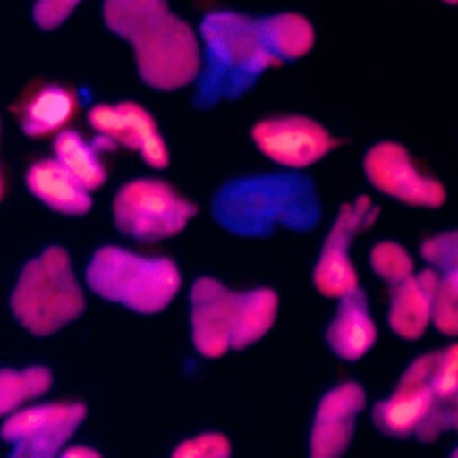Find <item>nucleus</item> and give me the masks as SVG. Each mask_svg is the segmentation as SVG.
<instances>
[{
  "label": "nucleus",
  "mask_w": 458,
  "mask_h": 458,
  "mask_svg": "<svg viewBox=\"0 0 458 458\" xmlns=\"http://www.w3.org/2000/svg\"><path fill=\"white\" fill-rule=\"evenodd\" d=\"M420 256L438 272L444 283L458 290V229L424 240Z\"/></svg>",
  "instance_id": "nucleus-24"
},
{
  "label": "nucleus",
  "mask_w": 458,
  "mask_h": 458,
  "mask_svg": "<svg viewBox=\"0 0 458 458\" xmlns=\"http://www.w3.org/2000/svg\"><path fill=\"white\" fill-rule=\"evenodd\" d=\"M277 304L276 292L267 286L236 292L231 340L234 351L256 344L272 329L277 317Z\"/></svg>",
  "instance_id": "nucleus-19"
},
{
  "label": "nucleus",
  "mask_w": 458,
  "mask_h": 458,
  "mask_svg": "<svg viewBox=\"0 0 458 458\" xmlns=\"http://www.w3.org/2000/svg\"><path fill=\"white\" fill-rule=\"evenodd\" d=\"M438 272L424 268L390 286L388 324L395 335L406 340L420 338L433 322V304L438 286Z\"/></svg>",
  "instance_id": "nucleus-14"
},
{
  "label": "nucleus",
  "mask_w": 458,
  "mask_h": 458,
  "mask_svg": "<svg viewBox=\"0 0 458 458\" xmlns=\"http://www.w3.org/2000/svg\"><path fill=\"white\" fill-rule=\"evenodd\" d=\"M52 386V372L43 365L20 370L2 369L0 372V413L5 417L29 401L41 397Z\"/></svg>",
  "instance_id": "nucleus-21"
},
{
  "label": "nucleus",
  "mask_w": 458,
  "mask_h": 458,
  "mask_svg": "<svg viewBox=\"0 0 458 458\" xmlns=\"http://www.w3.org/2000/svg\"><path fill=\"white\" fill-rule=\"evenodd\" d=\"M377 329L365 292L358 286L338 299L335 318L326 329L329 349L345 361L363 358L376 344Z\"/></svg>",
  "instance_id": "nucleus-15"
},
{
  "label": "nucleus",
  "mask_w": 458,
  "mask_h": 458,
  "mask_svg": "<svg viewBox=\"0 0 458 458\" xmlns=\"http://www.w3.org/2000/svg\"><path fill=\"white\" fill-rule=\"evenodd\" d=\"M365 403L367 395L360 383L345 381L327 390L315 410L310 431V456L338 458L344 454Z\"/></svg>",
  "instance_id": "nucleus-13"
},
{
  "label": "nucleus",
  "mask_w": 458,
  "mask_h": 458,
  "mask_svg": "<svg viewBox=\"0 0 458 458\" xmlns=\"http://www.w3.org/2000/svg\"><path fill=\"white\" fill-rule=\"evenodd\" d=\"M225 231L259 238L276 229L310 231L322 215L313 181L299 172H272L233 179L220 186L211 204Z\"/></svg>",
  "instance_id": "nucleus-2"
},
{
  "label": "nucleus",
  "mask_w": 458,
  "mask_h": 458,
  "mask_svg": "<svg viewBox=\"0 0 458 458\" xmlns=\"http://www.w3.org/2000/svg\"><path fill=\"white\" fill-rule=\"evenodd\" d=\"M435 358L437 352L415 358L403 372L392 395L374 406L372 420L381 433L399 438L417 433L437 399L431 385Z\"/></svg>",
  "instance_id": "nucleus-11"
},
{
  "label": "nucleus",
  "mask_w": 458,
  "mask_h": 458,
  "mask_svg": "<svg viewBox=\"0 0 458 458\" xmlns=\"http://www.w3.org/2000/svg\"><path fill=\"white\" fill-rule=\"evenodd\" d=\"M206 59L199 73L195 102L211 107L225 98H238L258 77L283 64L265 45L259 20L233 11H215L200 23Z\"/></svg>",
  "instance_id": "nucleus-3"
},
{
  "label": "nucleus",
  "mask_w": 458,
  "mask_h": 458,
  "mask_svg": "<svg viewBox=\"0 0 458 458\" xmlns=\"http://www.w3.org/2000/svg\"><path fill=\"white\" fill-rule=\"evenodd\" d=\"M89 290L107 302L141 315L163 311L181 288L177 265L165 256H143L122 247L97 249L86 267Z\"/></svg>",
  "instance_id": "nucleus-5"
},
{
  "label": "nucleus",
  "mask_w": 458,
  "mask_h": 458,
  "mask_svg": "<svg viewBox=\"0 0 458 458\" xmlns=\"http://www.w3.org/2000/svg\"><path fill=\"white\" fill-rule=\"evenodd\" d=\"M236 292L215 277H199L190 290L191 342L199 354L220 358L233 349Z\"/></svg>",
  "instance_id": "nucleus-12"
},
{
  "label": "nucleus",
  "mask_w": 458,
  "mask_h": 458,
  "mask_svg": "<svg viewBox=\"0 0 458 458\" xmlns=\"http://www.w3.org/2000/svg\"><path fill=\"white\" fill-rule=\"evenodd\" d=\"M11 311L32 335L48 336L79 318L86 308L70 254L50 245L29 259L13 288Z\"/></svg>",
  "instance_id": "nucleus-4"
},
{
  "label": "nucleus",
  "mask_w": 458,
  "mask_h": 458,
  "mask_svg": "<svg viewBox=\"0 0 458 458\" xmlns=\"http://www.w3.org/2000/svg\"><path fill=\"white\" fill-rule=\"evenodd\" d=\"M88 408L82 403H43L5 415L2 438L13 445L14 458H54L63 453Z\"/></svg>",
  "instance_id": "nucleus-7"
},
{
  "label": "nucleus",
  "mask_w": 458,
  "mask_h": 458,
  "mask_svg": "<svg viewBox=\"0 0 458 458\" xmlns=\"http://www.w3.org/2000/svg\"><path fill=\"white\" fill-rule=\"evenodd\" d=\"M370 267L388 286L410 277L413 272V259L408 250L397 242H379L370 250Z\"/></svg>",
  "instance_id": "nucleus-25"
},
{
  "label": "nucleus",
  "mask_w": 458,
  "mask_h": 458,
  "mask_svg": "<svg viewBox=\"0 0 458 458\" xmlns=\"http://www.w3.org/2000/svg\"><path fill=\"white\" fill-rule=\"evenodd\" d=\"M451 454H453V456H454V458H458V447H456V449H454V451H453V453H451Z\"/></svg>",
  "instance_id": "nucleus-33"
},
{
  "label": "nucleus",
  "mask_w": 458,
  "mask_h": 458,
  "mask_svg": "<svg viewBox=\"0 0 458 458\" xmlns=\"http://www.w3.org/2000/svg\"><path fill=\"white\" fill-rule=\"evenodd\" d=\"M259 29L265 45L281 63L306 55L315 43L311 23L297 13H279L261 18Z\"/></svg>",
  "instance_id": "nucleus-20"
},
{
  "label": "nucleus",
  "mask_w": 458,
  "mask_h": 458,
  "mask_svg": "<svg viewBox=\"0 0 458 458\" xmlns=\"http://www.w3.org/2000/svg\"><path fill=\"white\" fill-rule=\"evenodd\" d=\"M431 385L437 397H447L458 392V344L437 351Z\"/></svg>",
  "instance_id": "nucleus-28"
},
{
  "label": "nucleus",
  "mask_w": 458,
  "mask_h": 458,
  "mask_svg": "<svg viewBox=\"0 0 458 458\" xmlns=\"http://www.w3.org/2000/svg\"><path fill=\"white\" fill-rule=\"evenodd\" d=\"M370 184L388 197L419 208H438L445 202V188L435 177L422 174L408 150L395 141H379L363 159Z\"/></svg>",
  "instance_id": "nucleus-10"
},
{
  "label": "nucleus",
  "mask_w": 458,
  "mask_h": 458,
  "mask_svg": "<svg viewBox=\"0 0 458 458\" xmlns=\"http://www.w3.org/2000/svg\"><path fill=\"white\" fill-rule=\"evenodd\" d=\"M444 2H447V4H453V5H456V4H458V0H444Z\"/></svg>",
  "instance_id": "nucleus-32"
},
{
  "label": "nucleus",
  "mask_w": 458,
  "mask_h": 458,
  "mask_svg": "<svg viewBox=\"0 0 458 458\" xmlns=\"http://www.w3.org/2000/svg\"><path fill=\"white\" fill-rule=\"evenodd\" d=\"M63 458H100V453L91 449V447H86V445H70V447H64L63 453H61Z\"/></svg>",
  "instance_id": "nucleus-31"
},
{
  "label": "nucleus",
  "mask_w": 458,
  "mask_h": 458,
  "mask_svg": "<svg viewBox=\"0 0 458 458\" xmlns=\"http://www.w3.org/2000/svg\"><path fill=\"white\" fill-rule=\"evenodd\" d=\"M114 147L116 143L104 134H98L93 141H86L77 131L64 129L55 134L54 157L93 191L100 188L107 177L100 154Z\"/></svg>",
  "instance_id": "nucleus-18"
},
{
  "label": "nucleus",
  "mask_w": 458,
  "mask_h": 458,
  "mask_svg": "<svg viewBox=\"0 0 458 458\" xmlns=\"http://www.w3.org/2000/svg\"><path fill=\"white\" fill-rule=\"evenodd\" d=\"M231 454V442L222 433H202L182 440L174 451L175 458H227Z\"/></svg>",
  "instance_id": "nucleus-27"
},
{
  "label": "nucleus",
  "mask_w": 458,
  "mask_h": 458,
  "mask_svg": "<svg viewBox=\"0 0 458 458\" xmlns=\"http://www.w3.org/2000/svg\"><path fill=\"white\" fill-rule=\"evenodd\" d=\"M122 107L127 113V116H129V120H131V123L136 131V136L140 140V150L138 152H140L141 159L152 168L168 166L170 154H168L166 143H165L152 114L145 107H141L140 104L131 102V100L122 102Z\"/></svg>",
  "instance_id": "nucleus-22"
},
{
  "label": "nucleus",
  "mask_w": 458,
  "mask_h": 458,
  "mask_svg": "<svg viewBox=\"0 0 458 458\" xmlns=\"http://www.w3.org/2000/svg\"><path fill=\"white\" fill-rule=\"evenodd\" d=\"M433 324L447 335L458 336V290L438 279L435 304H433Z\"/></svg>",
  "instance_id": "nucleus-29"
},
{
  "label": "nucleus",
  "mask_w": 458,
  "mask_h": 458,
  "mask_svg": "<svg viewBox=\"0 0 458 458\" xmlns=\"http://www.w3.org/2000/svg\"><path fill=\"white\" fill-rule=\"evenodd\" d=\"M252 141L263 156L290 170L311 166L342 143L324 125L302 114L258 122L252 127Z\"/></svg>",
  "instance_id": "nucleus-9"
},
{
  "label": "nucleus",
  "mask_w": 458,
  "mask_h": 458,
  "mask_svg": "<svg viewBox=\"0 0 458 458\" xmlns=\"http://www.w3.org/2000/svg\"><path fill=\"white\" fill-rule=\"evenodd\" d=\"M88 122L98 134L111 138L116 145L140 150V140L127 113L122 107V102L93 106L88 113Z\"/></svg>",
  "instance_id": "nucleus-23"
},
{
  "label": "nucleus",
  "mask_w": 458,
  "mask_h": 458,
  "mask_svg": "<svg viewBox=\"0 0 458 458\" xmlns=\"http://www.w3.org/2000/svg\"><path fill=\"white\" fill-rule=\"evenodd\" d=\"M197 206L159 179L125 182L113 199L116 229L141 242H157L179 234L195 216Z\"/></svg>",
  "instance_id": "nucleus-6"
},
{
  "label": "nucleus",
  "mask_w": 458,
  "mask_h": 458,
  "mask_svg": "<svg viewBox=\"0 0 458 458\" xmlns=\"http://www.w3.org/2000/svg\"><path fill=\"white\" fill-rule=\"evenodd\" d=\"M379 215V208L370 197L360 195L352 202L340 206L338 215L324 238L318 261L313 268V284L326 295L340 299L358 288V274L351 261L349 250L352 240L370 227Z\"/></svg>",
  "instance_id": "nucleus-8"
},
{
  "label": "nucleus",
  "mask_w": 458,
  "mask_h": 458,
  "mask_svg": "<svg viewBox=\"0 0 458 458\" xmlns=\"http://www.w3.org/2000/svg\"><path fill=\"white\" fill-rule=\"evenodd\" d=\"M79 100L73 89L61 84H45L21 106L20 125L23 134L43 138L57 134L75 118Z\"/></svg>",
  "instance_id": "nucleus-17"
},
{
  "label": "nucleus",
  "mask_w": 458,
  "mask_h": 458,
  "mask_svg": "<svg viewBox=\"0 0 458 458\" xmlns=\"http://www.w3.org/2000/svg\"><path fill=\"white\" fill-rule=\"evenodd\" d=\"M79 4L81 0H36L32 7V18L38 27L52 30L64 23Z\"/></svg>",
  "instance_id": "nucleus-30"
},
{
  "label": "nucleus",
  "mask_w": 458,
  "mask_h": 458,
  "mask_svg": "<svg viewBox=\"0 0 458 458\" xmlns=\"http://www.w3.org/2000/svg\"><path fill=\"white\" fill-rule=\"evenodd\" d=\"M102 16L113 34L132 45L138 73L150 88L175 91L199 77V39L166 0H104Z\"/></svg>",
  "instance_id": "nucleus-1"
},
{
  "label": "nucleus",
  "mask_w": 458,
  "mask_h": 458,
  "mask_svg": "<svg viewBox=\"0 0 458 458\" xmlns=\"http://www.w3.org/2000/svg\"><path fill=\"white\" fill-rule=\"evenodd\" d=\"M29 191L50 209L81 216L91 209L89 190L55 157L36 161L25 175Z\"/></svg>",
  "instance_id": "nucleus-16"
},
{
  "label": "nucleus",
  "mask_w": 458,
  "mask_h": 458,
  "mask_svg": "<svg viewBox=\"0 0 458 458\" xmlns=\"http://www.w3.org/2000/svg\"><path fill=\"white\" fill-rule=\"evenodd\" d=\"M451 429L458 433V392L447 397H437L415 435L420 442H433Z\"/></svg>",
  "instance_id": "nucleus-26"
}]
</instances>
